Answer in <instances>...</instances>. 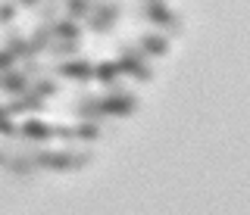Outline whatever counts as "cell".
Segmentation results:
<instances>
[{"label":"cell","instance_id":"1","mask_svg":"<svg viewBox=\"0 0 250 215\" xmlns=\"http://www.w3.org/2000/svg\"><path fill=\"white\" fill-rule=\"evenodd\" d=\"M72 112L78 119H94V122H100L106 116L125 119V116H135L138 112V97L116 81L106 94H82L72 103Z\"/></svg>","mask_w":250,"mask_h":215},{"label":"cell","instance_id":"2","mask_svg":"<svg viewBox=\"0 0 250 215\" xmlns=\"http://www.w3.org/2000/svg\"><path fill=\"white\" fill-rule=\"evenodd\" d=\"M31 162L35 168H47V172H78L91 162V153L84 150H35L31 153Z\"/></svg>","mask_w":250,"mask_h":215},{"label":"cell","instance_id":"3","mask_svg":"<svg viewBox=\"0 0 250 215\" xmlns=\"http://www.w3.org/2000/svg\"><path fill=\"white\" fill-rule=\"evenodd\" d=\"M138 16L150 25L163 28V35H178L182 32V16L166 3V0H138Z\"/></svg>","mask_w":250,"mask_h":215},{"label":"cell","instance_id":"4","mask_svg":"<svg viewBox=\"0 0 250 215\" xmlns=\"http://www.w3.org/2000/svg\"><path fill=\"white\" fill-rule=\"evenodd\" d=\"M116 69H119V75H131L135 81H153V69H150V63H147V56L138 50V44H119L116 47Z\"/></svg>","mask_w":250,"mask_h":215},{"label":"cell","instance_id":"5","mask_svg":"<svg viewBox=\"0 0 250 215\" xmlns=\"http://www.w3.org/2000/svg\"><path fill=\"white\" fill-rule=\"evenodd\" d=\"M119 16H122V3L119 0H94L84 22H88V28L94 35H109L113 25L119 22Z\"/></svg>","mask_w":250,"mask_h":215},{"label":"cell","instance_id":"6","mask_svg":"<svg viewBox=\"0 0 250 215\" xmlns=\"http://www.w3.org/2000/svg\"><path fill=\"white\" fill-rule=\"evenodd\" d=\"M50 72L60 75V78H66V81L88 84L94 78V63H88V59H78V56H69V59H57V63L50 66Z\"/></svg>","mask_w":250,"mask_h":215},{"label":"cell","instance_id":"7","mask_svg":"<svg viewBox=\"0 0 250 215\" xmlns=\"http://www.w3.org/2000/svg\"><path fill=\"white\" fill-rule=\"evenodd\" d=\"M60 141L69 143H94L100 141V122L94 119H78V125H53Z\"/></svg>","mask_w":250,"mask_h":215},{"label":"cell","instance_id":"8","mask_svg":"<svg viewBox=\"0 0 250 215\" xmlns=\"http://www.w3.org/2000/svg\"><path fill=\"white\" fill-rule=\"evenodd\" d=\"M53 137H57V128L38 116H25V122L19 125V141H25V143H47Z\"/></svg>","mask_w":250,"mask_h":215},{"label":"cell","instance_id":"9","mask_svg":"<svg viewBox=\"0 0 250 215\" xmlns=\"http://www.w3.org/2000/svg\"><path fill=\"white\" fill-rule=\"evenodd\" d=\"M44 106H47V100L44 97H38V94H31V90H25V94H19V97H13L10 103H3V109H6V116H38V112H44Z\"/></svg>","mask_w":250,"mask_h":215},{"label":"cell","instance_id":"10","mask_svg":"<svg viewBox=\"0 0 250 215\" xmlns=\"http://www.w3.org/2000/svg\"><path fill=\"white\" fill-rule=\"evenodd\" d=\"M25 90H31V75L25 69H6V72H0V94L19 97Z\"/></svg>","mask_w":250,"mask_h":215},{"label":"cell","instance_id":"11","mask_svg":"<svg viewBox=\"0 0 250 215\" xmlns=\"http://www.w3.org/2000/svg\"><path fill=\"white\" fill-rule=\"evenodd\" d=\"M135 44L147 59L150 56H166L169 53V35H163V32H141Z\"/></svg>","mask_w":250,"mask_h":215},{"label":"cell","instance_id":"12","mask_svg":"<svg viewBox=\"0 0 250 215\" xmlns=\"http://www.w3.org/2000/svg\"><path fill=\"white\" fill-rule=\"evenodd\" d=\"M3 47L10 50L16 59H22V63H31V59L38 56V53L31 50L28 37H25V35H19V32H16V28H10V32H6V37H3Z\"/></svg>","mask_w":250,"mask_h":215},{"label":"cell","instance_id":"13","mask_svg":"<svg viewBox=\"0 0 250 215\" xmlns=\"http://www.w3.org/2000/svg\"><path fill=\"white\" fill-rule=\"evenodd\" d=\"M50 32H53V41H82L84 25H78L75 19H53Z\"/></svg>","mask_w":250,"mask_h":215},{"label":"cell","instance_id":"14","mask_svg":"<svg viewBox=\"0 0 250 215\" xmlns=\"http://www.w3.org/2000/svg\"><path fill=\"white\" fill-rule=\"evenodd\" d=\"M6 172L10 175H16V178H25V175H31L35 172V162H31V153H10V156H6Z\"/></svg>","mask_w":250,"mask_h":215},{"label":"cell","instance_id":"15","mask_svg":"<svg viewBox=\"0 0 250 215\" xmlns=\"http://www.w3.org/2000/svg\"><path fill=\"white\" fill-rule=\"evenodd\" d=\"M94 78L104 84V88H113L119 81V69H116L113 59H100V63H94Z\"/></svg>","mask_w":250,"mask_h":215},{"label":"cell","instance_id":"16","mask_svg":"<svg viewBox=\"0 0 250 215\" xmlns=\"http://www.w3.org/2000/svg\"><path fill=\"white\" fill-rule=\"evenodd\" d=\"M50 41H53L50 22H41V25H38L35 32L28 35V44H31V50H35V53H47V47H50Z\"/></svg>","mask_w":250,"mask_h":215},{"label":"cell","instance_id":"17","mask_svg":"<svg viewBox=\"0 0 250 215\" xmlns=\"http://www.w3.org/2000/svg\"><path fill=\"white\" fill-rule=\"evenodd\" d=\"M91 3L94 0H62V13H66V19H75V22H82V19H88V13H91Z\"/></svg>","mask_w":250,"mask_h":215},{"label":"cell","instance_id":"18","mask_svg":"<svg viewBox=\"0 0 250 215\" xmlns=\"http://www.w3.org/2000/svg\"><path fill=\"white\" fill-rule=\"evenodd\" d=\"M31 94L50 100V97H57V94H60V84L53 81V78H47V75H35V78H31Z\"/></svg>","mask_w":250,"mask_h":215},{"label":"cell","instance_id":"19","mask_svg":"<svg viewBox=\"0 0 250 215\" xmlns=\"http://www.w3.org/2000/svg\"><path fill=\"white\" fill-rule=\"evenodd\" d=\"M78 50H82V41H50V47H47V53L57 56V59H69Z\"/></svg>","mask_w":250,"mask_h":215},{"label":"cell","instance_id":"20","mask_svg":"<svg viewBox=\"0 0 250 215\" xmlns=\"http://www.w3.org/2000/svg\"><path fill=\"white\" fill-rule=\"evenodd\" d=\"M16 13H19V6H16L13 0H0V25H13Z\"/></svg>","mask_w":250,"mask_h":215},{"label":"cell","instance_id":"21","mask_svg":"<svg viewBox=\"0 0 250 215\" xmlns=\"http://www.w3.org/2000/svg\"><path fill=\"white\" fill-rule=\"evenodd\" d=\"M0 134H3V137H19V128H16L13 116H6L3 106H0Z\"/></svg>","mask_w":250,"mask_h":215},{"label":"cell","instance_id":"22","mask_svg":"<svg viewBox=\"0 0 250 215\" xmlns=\"http://www.w3.org/2000/svg\"><path fill=\"white\" fill-rule=\"evenodd\" d=\"M60 13V0H44L41 3V22H53Z\"/></svg>","mask_w":250,"mask_h":215},{"label":"cell","instance_id":"23","mask_svg":"<svg viewBox=\"0 0 250 215\" xmlns=\"http://www.w3.org/2000/svg\"><path fill=\"white\" fill-rule=\"evenodd\" d=\"M6 69H16V56L6 47H0V72H6Z\"/></svg>","mask_w":250,"mask_h":215},{"label":"cell","instance_id":"24","mask_svg":"<svg viewBox=\"0 0 250 215\" xmlns=\"http://www.w3.org/2000/svg\"><path fill=\"white\" fill-rule=\"evenodd\" d=\"M16 6H25V10H35V6H41V0H16Z\"/></svg>","mask_w":250,"mask_h":215},{"label":"cell","instance_id":"25","mask_svg":"<svg viewBox=\"0 0 250 215\" xmlns=\"http://www.w3.org/2000/svg\"><path fill=\"white\" fill-rule=\"evenodd\" d=\"M6 156H10V153H3V150H0V168L6 165Z\"/></svg>","mask_w":250,"mask_h":215},{"label":"cell","instance_id":"26","mask_svg":"<svg viewBox=\"0 0 250 215\" xmlns=\"http://www.w3.org/2000/svg\"><path fill=\"white\" fill-rule=\"evenodd\" d=\"M13 3H16V0H13Z\"/></svg>","mask_w":250,"mask_h":215}]
</instances>
